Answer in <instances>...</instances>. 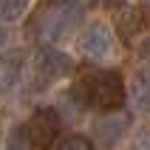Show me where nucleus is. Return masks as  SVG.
I'll use <instances>...</instances> for the list:
<instances>
[{
  "mask_svg": "<svg viewBox=\"0 0 150 150\" xmlns=\"http://www.w3.org/2000/svg\"><path fill=\"white\" fill-rule=\"evenodd\" d=\"M82 105L96 110H116L125 105V82L116 71H88L74 88Z\"/></svg>",
  "mask_w": 150,
  "mask_h": 150,
  "instance_id": "nucleus-1",
  "label": "nucleus"
},
{
  "mask_svg": "<svg viewBox=\"0 0 150 150\" xmlns=\"http://www.w3.org/2000/svg\"><path fill=\"white\" fill-rule=\"evenodd\" d=\"M85 0H48V6L34 20L37 34L42 40H62L82 23L85 17Z\"/></svg>",
  "mask_w": 150,
  "mask_h": 150,
  "instance_id": "nucleus-2",
  "label": "nucleus"
},
{
  "mask_svg": "<svg viewBox=\"0 0 150 150\" xmlns=\"http://www.w3.org/2000/svg\"><path fill=\"white\" fill-rule=\"evenodd\" d=\"M71 71H74V59L68 57L65 51H59V48L45 45V48H40L37 57H34V76H37L42 85L54 82V79H62V76H68Z\"/></svg>",
  "mask_w": 150,
  "mask_h": 150,
  "instance_id": "nucleus-3",
  "label": "nucleus"
},
{
  "mask_svg": "<svg viewBox=\"0 0 150 150\" xmlns=\"http://www.w3.org/2000/svg\"><path fill=\"white\" fill-rule=\"evenodd\" d=\"M59 133V113L54 108H37L28 119V136L34 147H51Z\"/></svg>",
  "mask_w": 150,
  "mask_h": 150,
  "instance_id": "nucleus-4",
  "label": "nucleus"
},
{
  "mask_svg": "<svg viewBox=\"0 0 150 150\" xmlns=\"http://www.w3.org/2000/svg\"><path fill=\"white\" fill-rule=\"evenodd\" d=\"M79 45H82V54L91 59H105L113 51V37H110V28L105 23H93L88 25V31L82 34V40H79Z\"/></svg>",
  "mask_w": 150,
  "mask_h": 150,
  "instance_id": "nucleus-5",
  "label": "nucleus"
},
{
  "mask_svg": "<svg viewBox=\"0 0 150 150\" xmlns=\"http://www.w3.org/2000/svg\"><path fill=\"white\" fill-rule=\"evenodd\" d=\"M116 28H119V34H122V40H125V42L136 40V37L147 28L144 11H142L139 6H125V8L116 14Z\"/></svg>",
  "mask_w": 150,
  "mask_h": 150,
  "instance_id": "nucleus-6",
  "label": "nucleus"
},
{
  "mask_svg": "<svg viewBox=\"0 0 150 150\" xmlns=\"http://www.w3.org/2000/svg\"><path fill=\"white\" fill-rule=\"evenodd\" d=\"M130 102L139 113H150V65H142L130 79Z\"/></svg>",
  "mask_w": 150,
  "mask_h": 150,
  "instance_id": "nucleus-7",
  "label": "nucleus"
},
{
  "mask_svg": "<svg viewBox=\"0 0 150 150\" xmlns=\"http://www.w3.org/2000/svg\"><path fill=\"white\" fill-rule=\"evenodd\" d=\"M31 0H0V23H17Z\"/></svg>",
  "mask_w": 150,
  "mask_h": 150,
  "instance_id": "nucleus-8",
  "label": "nucleus"
},
{
  "mask_svg": "<svg viewBox=\"0 0 150 150\" xmlns=\"http://www.w3.org/2000/svg\"><path fill=\"white\" fill-rule=\"evenodd\" d=\"M31 136H28V125H14L8 130L6 150H31Z\"/></svg>",
  "mask_w": 150,
  "mask_h": 150,
  "instance_id": "nucleus-9",
  "label": "nucleus"
},
{
  "mask_svg": "<svg viewBox=\"0 0 150 150\" xmlns=\"http://www.w3.org/2000/svg\"><path fill=\"white\" fill-rule=\"evenodd\" d=\"M96 133L108 136V144H105V150H110V147H113V142L122 136V119L105 116V122H96Z\"/></svg>",
  "mask_w": 150,
  "mask_h": 150,
  "instance_id": "nucleus-10",
  "label": "nucleus"
},
{
  "mask_svg": "<svg viewBox=\"0 0 150 150\" xmlns=\"http://www.w3.org/2000/svg\"><path fill=\"white\" fill-rule=\"evenodd\" d=\"M57 150H96V147H93V142L88 136L74 133V136H65V139L57 144Z\"/></svg>",
  "mask_w": 150,
  "mask_h": 150,
  "instance_id": "nucleus-11",
  "label": "nucleus"
},
{
  "mask_svg": "<svg viewBox=\"0 0 150 150\" xmlns=\"http://www.w3.org/2000/svg\"><path fill=\"white\" fill-rule=\"evenodd\" d=\"M133 150H150V125L139 127L133 136Z\"/></svg>",
  "mask_w": 150,
  "mask_h": 150,
  "instance_id": "nucleus-12",
  "label": "nucleus"
},
{
  "mask_svg": "<svg viewBox=\"0 0 150 150\" xmlns=\"http://www.w3.org/2000/svg\"><path fill=\"white\" fill-rule=\"evenodd\" d=\"M105 6H122V3H127V0H102Z\"/></svg>",
  "mask_w": 150,
  "mask_h": 150,
  "instance_id": "nucleus-13",
  "label": "nucleus"
},
{
  "mask_svg": "<svg viewBox=\"0 0 150 150\" xmlns=\"http://www.w3.org/2000/svg\"><path fill=\"white\" fill-rule=\"evenodd\" d=\"M3 40H6V34H3V28H0V45H3Z\"/></svg>",
  "mask_w": 150,
  "mask_h": 150,
  "instance_id": "nucleus-14",
  "label": "nucleus"
}]
</instances>
